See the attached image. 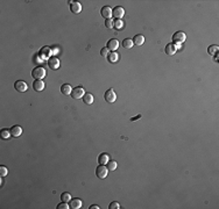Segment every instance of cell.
Returning <instances> with one entry per match:
<instances>
[{"instance_id": "obj_1", "label": "cell", "mask_w": 219, "mask_h": 209, "mask_svg": "<svg viewBox=\"0 0 219 209\" xmlns=\"http://www.w3.org/2000/svg\"><path fill=\"white\" fill-rule=\"evenodd\" d=\"M32 77H33L34 79H36V80L43 79V78L46 77V70H44V67H42V66H36V67H34L33 71H32Z\"/></svg>"}, {"instance_id": "obj_2", "label": "cell", "mask_w": 219, "mask_h": 209, "mask_svg": "<svg viewBox=\"0 0 219 209\" xmlns=\"http://www.w3.org/2000/svg\"><path fill=\"white\" fill-rule=\"evenodd\" d=\"M85 92H84V88L78 86V87H75V88H72V92H71V96L74 98V99H82L84 96Z\"/></svg>"}, {"instance_id": "obj_3", "label": "cell", "mask_w": 219, "mask_h": 209, "mask_svg": "<svg viewBox=\"0 0 219 209\" xmlns=\"http://www.w3.org/2000/svg\"><path fill=\"white\" fill-rule=\"evenodd\" d=\"M185 38H187V35H185L183 32H177V33H175V34L173 35L174 44H175V43H176V44H181V43H183V42L185 41Z\"/></svg>"}, {"instance_id": "obj_4", "label": "cell", "mask_w": 219, "mask_h": 209, "mask_svg": "<svg viewBox=\"0 0 219 209\" xmlns=\"http://www.w3.org/2000/svg\"><path fill=\"white\" fill-rule=\"evenodd\" d=\"M104 98H105V101H106V102H108V103H112V102H114V101L117 100L115 92H114L112 88H110V89H107V91L105 92Z\"/></svg>"}, {"instance_id": "obj_5", "label": "cell", "mask_w": 219, "mask_h": 209, "mask_svg": "<svg viewBox=\"0 0 219 209\" xmlns=\"http://www.w3.org/2000/svg\"><path fill=\"white\" fill-rule=\"evenodd\" d=\"M107 172H108L107 167H105L104 165H100V164H99V166H98L97 170H96V175H97V178H99V179H105L106 175H107Z\"/></svg>"}, {"instance_id": "obj_6", "label": "cell", "mask_w": 219, "mask_h": 209, "mask_svg": "<svg viewBox=\"0 0 219 209\" xmlns=\"http://www.w3.org/2000/svg\"><path fill=\"white\" fill-rule=\"evenodd\" d=\"M112 15H113L117 20H120V19L125 15V10H124L122 7H120V6H117V7H114V8L112 10Z\"/></svg>"}, {"instance_id": "obj_7", "label": "cell", "mask_w": 219, "mask_h": 209, "mask_svg": "<svg viewBox=\"0 0 219 209\" xmlns=\"http://www.w3.org/2000/svg\"><path fill=\"white\" fill-rule=\"evenodd\" d=\"M14 88L18 91V92H26L27 91V88H28V86H27V82H25L23 80H18V81H15V84H14Z\"/></svg>"}, {"instance_id": "obj_8", "label": "cell", "mask_w": 219, "mask_h": 209, "mask_svg": "<svg viewBox=\"0 0 219 209\" xmlns=\"http://www.w3.org/2000/svg\"><path fill=\"white\" fill-rule=\"evenodd\" d=\"M70 10H71L72 13H75V14L81 13L82 12V5H81V3H78V1L70 3Z\"/></svg>"}, {"instance_id": "obj_9", "label": "cell", "mask_w": 219, "mask_h": 209, "mask_svg": "<svg viewBox=\"0 0 219 209\" xmlns=\"http://www.w3.org/2000/svg\"><path fill=\"white\" fill-rule=\"evenodd\" d=\"M100 14H102V16H103L104 19L110 20L111 16H112V10H111V7H110V6H104V7L102 8V11H100Z\"/></svg>"}, {"instance_id": "obj_10", "label": "cell", "mask_w": 219, "mask_h": 209, "mask_svg": "<svg viewBox=\"0 0 219 209\" xmlns=\"http://www.w3.org/2000/svg\"><path fill=\"white\" fill-rule=\"evenodd\" d=\"M48 66L51 69V70H57L59 67V60L58 58L56 57H50L48 59Z\"/></svg>"}, {"instance_id": "obj_11", "label": "cell", "mask_w": 219, "mask_h": 209, "mask_svg": "<svg viewBox=\"0 0 219 209\" xmlns=\"http://www.w3.org/2000/svg\"><path fill=\"white\" fill-rule=\"evenodd\" d=\"M164 51H166V54H167V55L173 56V55H175V54L177 52V48H176V45H175L174 43H169V44H167V45H166Z\"/></svg>"}, {"instance_id": "obj_12", "label": "cell", "mask_w": 219, "mask_h": 209, "mask_svg": "<svg viewBox=\"0 0 219 209\" xmlns=\"http://www.w3.org/2000/svg\"><path fill=\"white\" fill-rule=\"evenodd\" d=\"M69 206H70V208H72V209H79V208H82L83 202H82V200H79V199H71Z\"/></svg>"}, {"instance_id": "obj_13", "label": "cell", "mask_w": 219, "mask_h": 209, "mask_svg": "<svg viewBox=\"0 0 219 209\" xmlns=\"http://www.w3.org/2000/svg\"><path fill=\"white\" fill-rule=\"evenodd\" d=\"M108 50H111V51H114V50H117L118 48H119V42H118V40H115V38H111L108 42H107V47H106Z\"/></svg>"}, {"instance_id": "obj_14", "label": "cell", "mask_w": 219, "mask_h": 209, "mask_svg": "<svg viewBox=\"0 0 219 209\" xmlns=\"http://www.w3.org/2000/svg\"><path fill=\"white\" fill-rule=\"evenodd\" d=\"M44 82L42 81V80H35L34 82H33V88L36 91V92H41V91H43L44 89Z\"/></svg>"}, {"instance_id": "obj_15", "label": "cell", "mask_w": 219, "mask_h": 209, "mask_svg": "<svg viewBox=\"0 0 219 209\" xmlns=\"http://www.w3.org/2000/svg\"><path fill=\"white\" fill-rule=\"evenodd\" d=\"M22 134V128L20 126H13L11 128V135L13 137H19Z\"/></svg>"}, {"instance_id": "obj_16", "label": "cell", "mask_w": 219, "mask_h": 209, "mask_svg": "<svg viewBox=\"0 0 219 209\" xmlns=\"http://www.w3.org/2000/svg\"><path fill=\"white\" fill-rule=\"evenodd\" d=\"M133 43L134 44H136V45H142L143 43H144V37L142 36V35H135L134 37H133Z\"/></svg>"}, {"instance_id": "obj_17", "label": "cell", "mask_w": 219, "mask_h": 209, "mask_svg": "<svg viewBox=\"0 0 219 209\" xmlns=\"http://www.w3.org/2000/svg\"><path fill=\"white\" fill-rule=\"evenodd\" d=\"M61 92L64 94V95H70L71 92H72V88L69 84H64L63 86H61Z\"/></svg>"}, {"instance_id": "obj_18", "label": "cell", "mask_w": 219, "mask_h": 209, "mask_svg": "<svg viewBox=\"0 0 219 209\" xmlns=\"http://www.w3.org/2000/svg\"><path fill=\"white\" fill-rule=\"evenodd\" d=\"M83 102L85 104H92V102H93V95L91 93H85L84 96H83Z\"/></svg>"}, {"instance_id": "obj_19", "label": "cell", "mask_w": 219, "mask_h": 209, "mask_svg": "<svg viewBox=\"0 0 219 209\" xmlns=\"http://www.w3.org/2000/svg\"><path fill=\"white\" fill-rule=\"evenodd\" d=\"M108 160H110V158H108V156H107L106 153H102V155L98 157V162H99L100 165H106Z\"/></svg>"}, {"instance_id": "obj_20", "label": "cell", "mask_w": 219, "mask_h": 209, "mask_svg": "<svg viewBox=\"0 0 219 209\" xmlns=\"http://www.w3.org/2000/svg\"><path fill=\"white\" fill-rule=\"evenodd\" d=\"M133 45H134V43H133V40H131V38H125L122 41V47L125 49H132Z\"/></svg>"}, {"instance_id": "obj_21", "label": "cell", "mask_w": 219, "mask_h": 209, "mask_svg": "<svg viewBox=\"0 0 219 209\" xmlns=\"http://www.w3.org/2000/svg\"><path fill=\"white\" fill-rule=\"evenodd\" d=\"M118 59H119V55L117 52H114V51L111 52V54H108V56H107V60L110 63H115Z\"/></svg>"}, {"instance_id": "obj_22", "label": "cell", "mask_w": 219, "mask_h": 209, "mask_svg": "<svg viewBox=\"0 0 219 209\" xmlns=\"http://www.w3.org/2000/svg\"><path fill=\"white\" fill-rule=\"evenodd\" d=\"M0 136H1L3 140H8L10 136H12V135H11V130H8V129H3L1 131H0Z\"/></svg>"}, {"instance_id": "obj_23", "label": "cell", "mask_w": 219, "mask_h": 209, "mask_svg": "<svg viewBox=\"0 0 219 209\" xmlns=\"http://www.w3.org/2000/svg\"><path fill=\"white\" fill-rule=\"evenodd\" d=\"M117 166H118V164H117V162H114V160H108L107 164H106V167H107V170H110V171H114V170L117 168Z\"/></svg>"}, {"instance_id": "obj_24", "label": "cell", "mask_w": 219, "mask_h": 209, "mask_svg": "<svg viewBox=\"0 0 219 209\" xmlns=\"http://www.w3.org/2000/svg\"><path fill=\"white\" fill-rule=\"evenodd\" d=\"M218 50H219V47H218V45H210L209 49H207V52H209L211 56H213V55H216V54L218 52Z\"/></svg>"}, {"instance_id": "obj_25", "label": "cell", "mask_w": 219, "mask_h": 209, "mask_svg": "<svg viewBox=\"0 0 219 209\" xmlns=\"http://www.w3.org/2000/svg\"><path fill=\"white\" fill-rule=\"evenodd\" d=\"M61 199H62V201L63 202H70V200H71V195H70V193H63L62 195H61Z\"/></svg>"}, {"instance_id": "obj_26", "label": "cell", "mask_w": 219, "mask_h": 209, "mask_svg": "<svg viewBox=\"0 0 219 209\" xmlns=\"http://www.w3.org/2000/svg\"><path fill=\"white\" fill-rule=\"evenodd\" d=\"M113 27H114L115 29H121V28L124 27V23H122L121 20H115L114 23H113Z\"/></svg>"}, {"instance_id": "obj_27", "label": "cell", "mask_w": 219, "mask_h": 209, "mask_svg": "<svg viewBox=\"0 0 219 209\" xmlns=\"http://www.w3.org/2000/svg\"><path fill=\"white\" fill-rule=\"evenodd\" d=\"M7 173H8L7 167H5V166H0V175H1V177H5V175H7Z\"/></svg>"}, {"instance_id": "obj_28", "label": "cell", "mask_w": 219, "mask_h": 209, "mask_svg": "<svg viewBox=\"0 0 219 209\" xmlns=\"http://www.w3.org/2000/svg\"><path fill=\"white\" fill-rule=\"evenodd\" d=\"M69 208H70V206L68 204V202H63V201H62V203H59L57 206V209H69Z\"/></svg>"}, {"instance_id": "obj_29", "label": "cell", "mask_w": 219, "mask_h": 209, "mask_svg": "<svg viewBox=\"0 0 219 209\" xmlns=\"http://www.w3.org/2000/svg\"><path fill=\"white\" fill-rule=\"evenodd\" d=\"M108 208H110V209H119V208H120V204H119V202H111Z\"/></svg>"}, {"instance_id": "obj_30", "label": "cell", "mask_w": 219, "mask_h": 209, "mask_svg": "<svg viewBox=\"0 0 219 209\" xmlns=\"http://www.w3.org/2000/svg\"><path fill=\"white\" fill-rule=\"evenodd\" d=\"M105 27L107 28V29H111L112 27H113V21L110 19V20H106L105 21Z\"/></svg>"}, {"instance_id": "obj_31", "label": "cell", "mask_w": 219, "mask_h": 209, "mask_svg": "<svg viewBox=\"0 0 219 209\" xmlns=\"http://www.w3.org/2000/svg\"><path fill=\"white\" fill-rule=\"evenodd\" d=\"M108 51H110V50H108L107 48H103V49L100 50V55H102L103 57H107V56H108Z\"/></svg>"}, {"instance_id": "obj_32", "label": "cell", "mask_w": 219, "mask_h": 209, "mask_svg": "<svg viewBox=\"0 0 219 209\" xmlns=\"http://www.w3.org/2000/svg\"><path fill=\"white\" fill-rule=\"evenodd\" d=\"M139 119H141V114H139L137 116H134V118H132V119H131V121L133 122V121H135V120H139Z\"/></svg>"}, {"instance_id": "obj_33", "label": "cell", "mask_w": 219, "mask_h": 209, "mask_svg": "<svg viewBox=\"0 0 219 209\" xmlns=\"http://www.w3.org/2000/svg\"><path fill=\"white\" fill-rule=\"evenodd\" d=\"M90 209H99V207H98L97 204H93V206L90 207Z\"/></svg>"}, {"instance_id": "obj_34", "label": "cell", "mask_w": 219, "mask_h": 209, "mask_svg": "<svg viewBox=\"0 0 219 209\" xmlns=\"http://www.w3.org/2000/svg\"><path fill=\"white\" fill-rule=\"evenodd\" d=\"M214 60H216V62H218V54H216V55H214Z\"/></svg>"}]
</instances>
